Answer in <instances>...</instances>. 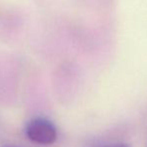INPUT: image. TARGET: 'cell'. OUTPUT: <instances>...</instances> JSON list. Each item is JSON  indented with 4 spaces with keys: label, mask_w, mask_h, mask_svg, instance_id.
<instances>
[{
    "label": "cell",
    "mask_w": 147,
    "mask_h": 147,
    "mask_svg": "<svg viewBox=\"0 0 147 147\" xmlns=\"http://www.w3.org/2000/svg\"><path fill=\"white\" fill-rule=\"evenodd\" d=\"M104 147H130L128 144H124V143H115V144H110V145H107Z\"/></svg>",
    "instance_id": "obj_2"
},
{
    "label": "cell",
    "mask_w": 147,
    "mask_h": 147,
    "mask_svg": "<svg viewBox=\"0 0 147 147\" xmlns=\"http://www.w3.org/2000/svg\"><path fill=\"white\" fill-rule=\"evenodd\" d=\"M25 134L30 141L41 145H50L57 139V130L54 124L41 117L33 118L28 122Z\"/></svg>",
    "instance_id": "obj_1"
},
{
    "label": "cell",
    "mask_w": 147,
    "mask_h": 147,
    "mask_svg": "<svg viewBox=\"0 0 147 147\" xmlns=\"http://www.w3.org/2000/svg\"><path fill=\"white\" fill-rule=\"evenodd\" d=\"M3 147H13V146H3Z\"/></svg>",
    "instance_id": "obj_3"
}]
</instances>
